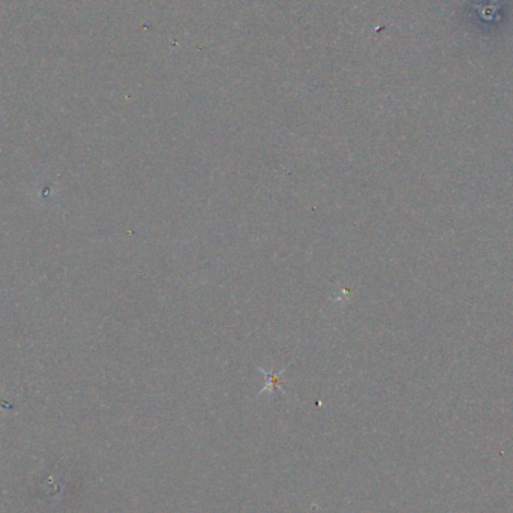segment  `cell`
<instances>
[{
  "label": "cell",
  "mask_w": 513,
  "mask_h": 513,
  "mask_svg": "<svg viewBox=\"0 0 513 513\" xmlns=\"http://www.w3.org/2000/svg\"><path fill=\"white\" fill-rule=\"evenodd\" d=\"M276 387H282V378L279 375H267V386L264 387L263 392H273ZM261 392V393H263Z\"/></svg>",
  "instance_id": "obj_1"
}]
</instances>
